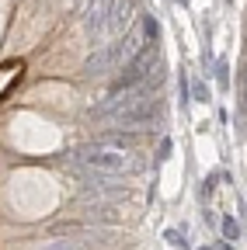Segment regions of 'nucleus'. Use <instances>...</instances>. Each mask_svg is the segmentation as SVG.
<instances>
[{
	"label": "nucleus",
	"mask_w": 247,
	"mask_h": 250,
	"mask_svg": "<svg viewBox=\"0 0 247 250\" xmlns=\"http://www.w3.org/2000/svg\"><path fill=\"white\" fill-rule=\"evenodd\" d=\"M70 160H73V167L80 174H108V177L133 174L139 167L133 149H115V146H101V143H90V146L73 149Z\"/></svg>",
	"instance_id": "f257e3e1"
},
{
	"label": "nucleus",
	"mask_w": 247,
	"mask_h": 250,
	"mask_svg": "<svg viewBox=\"0 0 247 250\" xmlns=\"http://www.w3.org/2000/svg\"><path fill=\"white\" fill-rule=\"evenodd\" d=\"M153 66H160V49H157V42H146L133 59H126V66H122V73L115 77V83H112V90H108V94L129 90V87H136V83L150 80L153 73H157Z\"/></svg>",
	"instance_id": "f03ea898"
},
{
	"label": "nucleus",
	"mask_w": 247,
	"mask_h": 250,
	"mask_svg": "<svg viewBox=\"0 0 247 250\" xmlns=\"http://www.w3.org/2000/svg\"><path fill=\"white\" fill-rule=\"evenodd\" d=\"M112 7L115 0H87L84 4V14H80V24H84V35L90 42H98L108 28V18H112Z\"/></svg>",
	"instance_id": "7ed1b4c3"
},
{
	"label": "nucleus",
	"mask_w": 247,
	"mask_h": 250,
	"mask_svg": "<svg viewBox=\"0 0 247 250\" xmlns=\"http://www.w3.org/2000/svg\"><path fill=\"white\" fill-rule=\"evenodd\" d=\"M122 62H126V56H122V42H108V45H101L98 52L87 56L84 73H87V77H105V73H112L115 66H122Z\"/></svg>",
	"instance_id": "20e7f679"
},
{
	"label": "nucleus",
	"mask_w": 247,
	"mask_h": 250,
	"mask_svg": "<svg viewBox=\"0 0 247 250\" xmlns=\"http://www.w3.org/2000/svg\"><path fill=\"white\" fill-rule=\"evenodd\" d=\"M101 233H87V236H52L45 240L39 250H90Z\"/></svg>",
	"instance_id": "39448f33"
},
{
	"label": "nucleus",
	"mask_w": 247,
	"mask_h": 250,
	"mask_svg": "<svg viewBox=\"0 0 247 250\" xmlns=\"http://www.w3.org/2000/svg\"><path fill=\"white\" fill-rule=\"evenodd\" d=\"M136 7L133 4H115L112 7V18H108V28H105V35H126L129 31V24H133V14Z\"/></svg>",
	"instance_id": "423d86ee"
},
{
	"label": "nucleus",
	"mask_w": 247,
	"mask_h": 250,
	"mask_svg": "<svg viewBox=\"0 0 247 250\" xmlns=\"http://www.w3.org/2000/svg\"><path fill=\"white\" fill-rule=\"evenodd\" d=\"M223 240H226V243H237V240H240V223H237L233 215L223 219Z\"/></svg>",
	"instance_id": "0eeeda50"
},
{
	"label": "nucleus",
	"mask_w": 247,
	"mask_h": 250,
	"mask_svg": "<svg viewBox=\"0 0 247 250\" xmlns=\"http://www.w3.org/2000/svg\"><path fill=\"white\" fill-rule=\"evenodd\" d=\"M192 98H195V101H209V87L195 80V83H192Z\"/></svg>",
	"instance_id": "6e6552de"
},
{
	"label": "nucleus",
	"mask_w": 247,
	"mask_h": 250,
	"mask_svg": "<svg viewBox=\"0 0 247 250\" xmlns=\"http://www.w3.org/2000/svg\"><path fill=\"white\" fill-rule=\"evenodd\" d=\"M167 243H174V247H188V243H184V236H181L178 229H167Z\"/></svg>",
	"instance_id": "1a4fd4ad"
},
{
	"label": "nucleus",
	"mask_w": 247,
	"mask_h": 250,
	"mask_svg": "<svg viewBox=\"0 0 247 250\" xmlns=\"http://www.w3.org/2000/svg\"><path fill=\"white\" fill-rule=\"evenodd\" d=\"M70 4H73V7H84V4H87V0H70Z\"/></svg>",
	"instance_id": "9d476101"
},
{
	"label": "nucleus",
	"mask_w": 247,
	"mask_h": 250,
	"mask_svg": "<svg viewBox=\"0 0 247 250\" xmlns=\"http://www.w3.org/2000/svg\"><path fill=\"white\" fill-rule=\"evenodd\" d=\"M244 98H247V70H244Z\"/></svg>",
	"instance_id": "9b49d317"
},
{
	"label": "nucleus",
	"mask_w": 247,
	"mask_h": 250,
	"mask_svg": "<svg viewBox=\"0 0 247 250\" xmlns=\"http://www.w3.org/2000/svg\"><path fill=\"white\" fill-rule=\"evenodd\" d=\"M220 250H230V247H226V243H223V247H220Z\"/></svg>",
	"instance_id": "f8f14e48"
}]
</instances>
